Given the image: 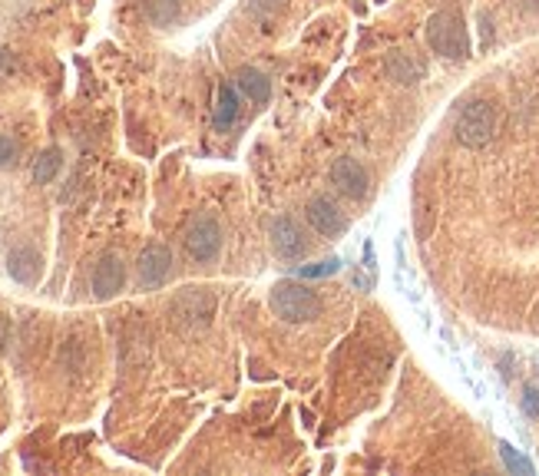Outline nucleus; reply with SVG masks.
Masks as SVG:
<instances>
[{"mask_svg": "<svg viewBox=\"0 0 539 476\" xmlns=\"http://www.w3.org/2000/svg\"><path fill=\"white\" fill-rule=\"evenodd\" d=\"M497 129H500V110H497V103L474 100L457 113L453 136H457V142L466 146V150H483L489 139L497 136Z\"/></svg>", "mask_w": 539, "mask_h": 476, "instance_id": "1", "label": "nucleus"}, {"mask_svg": "<svg viewBox=\"0 0 539 476\" xmlns=\"http://www.w3.org/2000/svg\"><path fill=\"white\" fill-rule=\"evenodd\" d=\"M427 47L443 60H466L470 57V34L464 17L457 11H440L427 20Z\"/></svg>", "mask_w": 539, "mask_h": 476, "instance_id": "2", "label": "nucleus"}, {"mask_svg": "<svg viewBox=\"0 0 539 476\" xmlns=\"http://www.w3.org/2000/svg\"><path fill=\"white\" fill-rule=\"evenodd\" d=\"M268 304H272L275 318L289 321V325H304V321H314L321 314L318 291H312L301 281H281V285H275L272 295H268Z\"/></svg>", "mask_w": 539, "mask_h": 476, "instance_id": "3", "label": "nucleus"}, {"mask_svg": "<svg viewBox=\"0 0 539 476\" xmlns=\"http://www.w3.org/2000/svg\"><path fill=\"white\" fill-rule=\"evenodd\" d=\"M173 325L179 327H205L215 314V295L212 288H182L169 304Z\"/></svg>", "mask_w": 539, "mask_h": 476, "instance_id": "4", "label": "nucleus"}, {"mask_svg": "<svg viewBox=\"0 0 539 476\" xmlns=\"http://www.w3.org/2000/svg\"><path fill=\"white\" fill-rule=\"evenodd\" d=\"M182 245H186L192 262H202V265L212 262L215 255L222 251V226H219V219L209 215V212L196 215V219L186 226Z\"/></svg>", "mask_w": 539, "mask_h": 476, "instance_id": "5", "label": "nucleus"}, {"mask_svg": "<svg viewBox=\"0 0 539 476\" xmlns=\"http://www.w3.org/2000/svg\"><path fill=\"white\" fill-rule=\"evenodd\" d=\"M268 238H272V251L281 262H298V258L308 255V235L289 215H281V219H275L268 226Z\"/></svg>", "mask_w": 539, "mask_h": 476, "instance_id": "6", "label": "nucleus"}, {"mask_svg": "<svg viewBox=\"0 0 539 476\" xmlns=\"http://www.w3.org/2000/svg\"><path fill=\"white\" fill-rule=\"evenodd\" d=\"M169 275H173V251L166 249V245H159V242L146 245L136 262L139 288H146V291L163 288L166 281H169Z\"/></svg>", "mask_w": 539, "mask_h": 476, "instance_id": "7", "label": "nucleus"}, {"mask_svg": "<svg viewBox=\"0 0 539 476\" xmlns=\"http://www.w3.org/2000/svg\"><path fill=\"white\" fill-rule=\"evenodd\" d=\"M304 215H308V226H312L318 235L341 238L348 232V215L341 212V205L331 199V196H314V199L308 202Z\"/></svg>", "mask_w": 539, "mask_h": 476, "instance_id": "8", "label": "nucleus"}, {"mask_svg": "<svg viewBox=\"0 0 539 476\" xmlns=\"http://www.w3.org/2000/svg\"><path fill=\"white\" fill-rule=\"evenodd\" d=\"M331 182L338 188L341 196H348V199L361 202L367 199V192H371V176H367V169H364L358 159L351 156H344L338 163L331 165Z\"/></svg>", "mask_w": 539, "mask_h": 476, "instance_id": "9", "label": "nucleus"}, {"mask_svg": "<svg viewBox=\"0 0 539 476\" xmlns=\"http://www.w3.org/2000/svg\"><path fill=\"white\" fill-rule=\"evenodd\" d=\"M126 285V265L119 255H103L100 262H96V268H93V295L100 301L113 298V295H119Z\"/></svg>", "mask_w": 539, "mask_h": 476, "instance_id": "10", "label": "nucleus"}, {"mask_svg": "<svg viewBox=\"0 0 539 476\" xmlns=\"http://www.w3.org/2000/svg\"><path fill=\"white\" fill-rule=\"evenodd\" d=\"M384 70H388L390 80L401 83V87H414V83H420L427 73L424 60L414 57L411 50H390L388 57H384Z\"/></svg>", "mask_w": 539, "mask_h": 476, "instance_id": "11", "label": "nucleus"}, {"mask_svg": "<svg viewBox=\"0 0 539 476\" xmlns=\"http://www.w3.org/2000/svg\"><path fill=\"white\" fill-rule=\"evenodd\" d=\"M235 89L245 100L255 103V106H265V103L272 100V80L262 70H255V66H242L239 73H235Z\"/></svg>", "mask_w": 539, "mask_h": 476, "instance_id": "12", "label": "nucleus"}, {"mask_svg": "<svg viewBox=\"0 0 539 476\" xmlns=\"http://www.w3.org/2000/svg\"><path fill=\"white\" fill-rule=\"evenodd\" d=\"M239 89L228 87V83H222L219 87V100H215V116L212 123L219 133H228L232 126H235V119H239Z\"/></svg>", "mask_w": 539, "mask_h": 476, "instance_id": "13", "label": "nucleus"}, {"mask_svg": "<svg viewBox=\"0 0 539 476\" xmlns=\"http://www.w3.org/2000/svg\"><path fill=\"white\" fill-rule=\"evenodd\" d=\"M11 275L24 285H34L40 278V255L34 249H17L11 251Z\"/></svg>", "mask_w": 539, "mask_h": 476, "instance_id": "14", "label": "nucleus"}, {"mask_svg": "<svg viewBox=\"0 0 539 476\" xmlns=\"http://www.w3.org/2000/svg\"><path fill=\"white\" fill-rule=\"evenodd\" d=\"M63 165V152L60 150H47L37 156V163H34V182L37 186H47V182H53L57 179V173H60Z\"/></svg>", "mask_w": 539, "mask_h": 476, "instance_id": "15", "label": "nucleus"}, {"mask_svg": "<svg viewBox=\"0 0 539 476\" xmlns=\"http://www.w3.org/2000/svg\"><path fill=\"white\" fill-rule=\"evenodd\" d=\"M500 457H503V464H506V470H510V473H533V464H529L527 457H523V453H516L513 447H510V443H503L500 440Z\"/></svg>", "mask_w": 539, "mask_h": 476, "instance_id": "16", "label": "nucleus"}, {"mask_svg": "<svg viewBox=\"0 0 539 476\" xmlns=\"http://www.w3.org/2000/svg\"><path fill=\"white\" fill-rule=\"evenodd\" d=\"M281 7H285V0H245V11H249L251 17H258V20L275 17Z\"/></svg>", "mask_w": 539, "mask_h": 476, "instance_id": "17", "label": "nucleus"}, {"mask_svg": "<svg viewBox=\"0 0 539 476\" xmlns=\"http://www.w3.org/2000/svg\"><path fill=\"white\" fill-rule=\"evenodd\" d=\"M338 268H341L338 258H325V262H318V265H301L298 275L301 278H327V275H335Z\"/></svg>", "mask_w": 539, "mask_h": 476, "instance_id": "18", "label": "nucleus"}, {"mask_svg": "<svg viewBox=\"0 0 539 476\" xmlns=\"http://www.w3.org/2000/svg\"><path fill=\"white\" fill-rule=\"evenodd\" d=\"M13 156H17V142H13L11 136H0V169L11 165Z\"/></svg>", "mask_w": 539, "mask_h": 476, "instance_id": "19", "label": "nucleus"}, {"mask_svg": "<svg viewBox=\"0 0 539 476\" xmlns=\"http://www.w3.org/2000/svg\"><path fill=\"white\" fill-rule=\"evenodd\" d=\"M523 411H527L529 417H539V390L536 388H527V394H523Z\"/></svg>", "mask_w": 539, "mask_h": 476, "instance_id": "20", "label": "nucleus"}, {"mask_svg": "<svg viewBox=\"0 0 539 476\" xmlns=\"http://www.w3.org/2000/svg\"><path fill=\"white\" fill-rule=\"evenodd\" d=\"M13 70V57H11V50H4V47H0V80H4V76L11 73Z\"/></svg>", "mask_w": 539, "mask_h": 476, "instance_id": "21", "label": "nucleus"}, {"mask_svg": "<svg viewBox=\"0 0 539 476\" xmlns=\"http://www.w3.org/2000/svg\"><path fill=\"white\" fill-rule=\"evenodd\" d=\"M527 7H539V0H527Z\"/></svg>", "mask_w": 539, "mask_h": 476, "instance_id": "22", "label": "nucleus"}]
</instances>
